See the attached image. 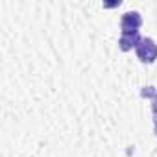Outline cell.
<instances>
[{
    "mask_svg": "<svg viewBox=\"0 0 157 157\" xmlns=\"http://www.w3.org/2000/svg\"><path fill=\"white\" fill-rule=\"evenodd\" d=\"M135 50H137V57L142 63H153L157 59V44L150 37H142Z\"/></svg>",
    "mask_w": 157,
    "mask_h": 157,
    "instance_id": "obj_1",
    "label": "cell"
},
{
    "mask_svg": "<svg viewBox=\"0 0 157 157\" xmlns=\"http://www.w3.org/2000/svg\"><path fill=\"white\" fill-rule=\"evenodd\" d=\"M140 94L144 98H150L151 102V113H153V126H155V135H157V91L155 87H142Z\"/></svg>",
    "mask_w": 157,
    "mask_h": 157,
    "instance_id": "obj_4",
    "label": "cell"
},
{
    "mask_svg": "<svg viewBox=\"0 0 157 157\" xmlns=\"http://www.w3.org/2000/svg\"><path fill=\"white\" fill-rule=\"evenodd\" d=\"M140 35H139V32H126V33H122L120 35V41H118V46H120V50L122 52H128V50H131L133 46L137 48V44L140 43Z\"/></svg>",
    "mask_w": 157,
    "mask_h": 157,
    "instance_id": "obj_3",
    "label": "cell"
},
{
    "mask_svg": "<svg viewBox=\"0 0 157 157\" xmlns=\"http://www.w3.org/2000/svg\"><path fill=\"white\" fill-rule=\"evenodd\" d=\"M142 24V17L139 11H126L120 19V28H122V33L126 32H139Z\"/></svg>",
    "mask_w": 157,
    "mask_h": 157,
    "instance_id": "obj_2",
    "label": "cell"
}]
</instances>
